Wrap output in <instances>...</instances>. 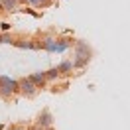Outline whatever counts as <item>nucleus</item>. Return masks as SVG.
I'll return each mask as SVG.
<instances>
[{
    "label": "nucleus",
    "instance_id": "f257e3e1",
    "mask_svg": "<svg viewBox=\"0 0 130 130\" xmlns=\"http://www.w3.org/2000/svg\"><path fill=\"white\" fill-rule=\"evenodd\" d=\"M91 59V49L83 40L75 41V61H73V69L75 67H85Z\"/></svg>",
    "mask_w": 130,
    "mask_h": 130
},
{
    "label": "nucleus",
    "instance_id": "f03ea898",
    "mask_svg": "<svg viewBox=\"0 0 130 130\" xmlns=\"http://www.w3.org/2000/svg\"><path fill=\"white\" fill-rule=\"evenodd\" d=\"M18 89V81H14V79H10L8 75H2L0 77V95L2 97H8V95H12V93H16Z\"/></svg>",
    "mask_w": 130,
    "mask_h": 130
},
{
    "label": "nucleus",
    "instance_id": "7ed1b4c3",
    "mask_svg": "<svg viewBox=\"0 0 130 130\" xmlns=\"http://www.w3.org/2000/svg\"><path fill=\"white\" fill-rule=\"evenodd\" d=\"M18 89L22 91L26 97H34V95H36V89H38V87H36V85H34V83L30 81V79H22V81H18Z\"/></svg>",
    "mask_w": 130,
    "mask_h": 130
},
{
    "label": "nucleus",
    "instance_id": "20e7f679",
    "mask_svg": "<svg viewBox=\"0 0 130 130\" xmlns=\"http://www.w3.org/2000/svg\"><path fill=\"white\" fill-rule=\"evenodd\" d=\"M51 122H53V116L47 112V110H43L40 116V120H38V126H40L41 130H47L49 126H51Z\"/></svg>",
    "mask_w": 130,
    "mask_h": 130
},
{
    "label": "nucleus",
    "instance_id": "39448f33",
    "mask_svg": "<svg viewBox=\"0 0 130 130\" xmlns=\"http://www.w3.org/2000/svg\"><path fill=\"white\" fill-rule=\"evenodd\" d=\"M73 43H75V41L69 40V38H61V40H57V43H55V53H63L65 49H69Z\"/></svg>",
    "mask_w": 130,
    "mask_h": 130
},
{
    "label": "nucleus",
    "instance_id": "423d86ee",
    "mask_svg": "<svg viewBox=\"0 0 130 130\" xmlns=\"http://www.w3.org/2000/svg\"><path fill=\"white\" fill-rule=\"evenodd\" d=\"M28 79H30V81H32L36 87H43V83L47 81V77H45V71H38V73L30 75Z\"/></svg>",
    "mask_w": 130,
    "mask_h": 130
},
{
    "label": "nucleus",
    "instance_id": "0eeeda50",
    "mask_svg": "<svg viewBox=\"0 0 130 130\" xmlns=\"http://www.w3.org/2000/svg\"><path fill=\"white\" fill-rule=\"evenodd\" d=\"M55 43H57V40H55V38H51V36H45V38L41 40L43 49H45V51H49V53H55Z\"/></svg>",
    "mask_w": 130,
    "mask_h": 130
},
{
    "label": "nucleus",
    "instance_id": "6e6552de",
    "mask_svg": "<svg viewBox=\"0 0 130 130\" xmlns=\"http://www.w3.org/2000/svg\"><path fill=\"white\" fill-rule=\"evenodd\" d=\"M57 71H59V75H69L73 71V61H61L57 65Z\"/></svg>",
    "mask_w": 130,
    "mask_h": 130
},
{
    "label": "nucleus",
    "instance_id": "1a4fd4ad",
    "mask_svg": "<svg viewBox=\"0 0 130 130\" xmlns=\"http://www.w3.org/2000/svg\"><path fill=\"white\" fill-rule=\"evenodd\" d=\"M0 4H2V10H4V12H12V10H16V6H18L16 0H0Z\"/></svg>",
    "mask_w": 130,
    "mask_h": 130
},
{
    "label": "nucleus",
    "instance_id": "9d476101",
    "mask_svg": "<svg viewBox=\"0 0 130 130\" xmlns=\"http://www.w3.org/2000/svg\"><path fill=\"white\" fill-rule=\"evenodd\" d=\"M14 45H16V47H22V49H36V47H38V45H36L34 41H26V40L14 41Z\"/></svg>",
    "mask_w": 130,
    "mask_h": 130
},
{
    "label": "nucleus",
    "instance_id": "9b49d317",
    "mask_svg": "<svg viewBox=\"0 0 130 130\" xmlns=\"http://www.w3.org/2000/svg\"><path fill=\"white\" fill-rule=\"evenodd\" d=\"M0 43H14V38L10 34H0Z\"/></svg>",
    "mask_w": 130,
    "mask_h": 130
},
{
    "label": "nucleus",
    "instance_id": "f8f14e48",
    "mask_svg": "<svg viewBox=\"0 0 130 130\" xmlns=\"http://www.w3.org/2000/svg\"><path fill=\"white\" fill-rule=\"evenodd\" d=\"M45 77H47V79H57V77H59V71H57V67H53V69L45 71Z\"/></svg>",
    "mask_w": 130,
    "mask_h": 130
},
{
    "label": "nucleus",
    "instance_id": "ddd939ff",
    "mask_svg": "<svg viewBox=\"0 0 130 130\" xmlns=\"http://www.w3.org/2000/svg\"><path fill=\"white\" fill-rule=\"evenodd\" d=\"M32 6H40V4H45V0H28Z\"/></svg>",
    "mask_w": 130,
    "mask_h": 130
},
{
    "label": "nucleus",
    "instance_id": "4468645a",
    "mask_svg": "<svg viewBox=\"0 0 130 130\" xmlns=\"http://www.w3.org/2000/svg\"><path fill=\"white\" fill-rule=\"evenodd\" d=\"M16 2H18V4H20V2H28V0H16Z\"/></svg>",
    "mask_w": 130,
    "mask_h": 130
},
{
    "label": "nucleus",
    "instance_id": "2eb2a0df",
    "mask_svg": "<svg viewBox=\"0 0 130 130\" xmlns=\"http://www.w3.org/2000/svg\"><path fill=\"white\" fill-rule=\"evenodd\" d=\"M32 130H41V128H40V126H36V128H32Z\"/></svg>",
    "mask_w": 130,
    "mask_h": 130
},
{
    "label": "nucleus",
    "instance_id": "dca6fc26",
    "mask_svg": "<svg viewBox=\"0 0 130 130\" xmlns=\"http://www.w3.org/2000/svg\"><path fill=\"white\" fill-rule=\"evenodd\" d=\"M12 130H24V128H20V126H18V128H12Z\"/></svg>",
    "mask_w": 130,
    "mask_h": 130
},
{
    "label": "nucleus",
    "instance_id": "f3484780",
    "mask_svg": "<svg viewBox=\"0 0 130 130\" xmlns=\"http://www.w3.org/2000/svg\"><path fill=\"white\" fill-rule=\"evenodd\" d=\"M0 12H4V10H2V4H0Z\"/></svg>",
    "mask_w": 130,
    "mask_h": 130
},
{
    "label": "nucleus",
    "instance_id": "a211bd4d",
    "mask_svg": "<svg viewBox=\"0 0 130 130\" xmlns=\"http://www.w3.org/2000/svg\"><path fill=\"white\" fill-rule=\"evenodd\" d=\"M47 130H51V128H47Z\"/></svg>",
    "mask_w": 130,
    "mask_h": 130
}]
</instances>
